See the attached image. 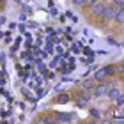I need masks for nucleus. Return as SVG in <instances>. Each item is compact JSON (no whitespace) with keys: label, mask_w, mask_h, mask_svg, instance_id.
Masks as SVG:
<instances>
[{"label":"nucleus","mask_w":124,"mask_h":124,"mask_svg":"<svg viewBox=\"0 0 124 124\" xmlns=\"http://www.w3.org/2000/svg\"><path fill=\"white\" fill-rule=\"evenodd\" d=\"M105 71H106V75H108V76L115 75V66H114V64H110V66H105Z\"/></svg>","instance_id":"obj_8"},{"label":"nucleus","mask_w":124,"mask_h":124,"mask_svg":"<svg viewBox=\"0 0 124 124\" xmlns=\"http://www.w3.org/2000/svg\"><path fill=\"white\" fill-rule=\"evenodd\" d=\"M106 76H108V75H106L105 67H101V69H98V71L94 73V80H96V82H103Z\"/></svg>","instance_id":"obj_3"},{"label":"nucleus","mask_w":124,"mask_h":124,"mask_svg":"<svg viewBox=\"0 0 124 124\" xmlns=\"http://www.w3.org/2000/svg\"><path fill=\"white\" fill-rule=\"evenodd\" d=\"M0 2H5V0H0Z\"/></svg>","instance_id":"obj_17"},{"label":"nucleus","mask_w":124,"mask_h":124,"mask_svg":"<svg viewBox=\"0 0 124 124\" xmlns=\"http://www.w3.org/2000/svg\"><path fill=\"white\" fill-rule=\"evenodd\" d=\"M4 21H5V18H4V16H0V25H4Z\"/></svg>","instance_id":"obj_16"},{"label":"nucleus","mask_w":124,"mask_h":124,"mask_svg":"<svg viewBox=\"0 0 124 124\" xmlns=\"http://www.w3.org/2000/svg\"><path fill=\"white\" fill-rule=\"evenodd\" d=\"M57 121L59 122H69L71 121V115L69 114H59L57 115Z\"/></svg>","instance_id":"obj_7"},{"label":"nucleus","mask_w":124,"mask_h":124,"mask_svg":"<svg viewBox=\"0 0 124 124\" xmlns=\"http://www.w3.org/2000/svg\"><path fill=\"white\" fill-rule=\"evenodd\" d=\"M117 9H119L117 5H106V7L103 9V18H105V20H114Z\"/></svg>","instance_id":"obj_2"},{"label":"nucleus","mask_w":124,"mask_h":124,"mask_svg":"<svg viewBox=\"0 0 124 124\" xmlns=\"http://www.w3.org/2000/svg\"><path fill=\"white\" fill-rule=\"evenodd\" d=\"M94 85H96L94 80H87L85 83H83V89H94Z\"/></svg>","instance_id":"obj_10"},{"label":"nucleus","mask_w":124,"mask_h":124,"mask_svg":"<svg viewBox=\"0 0 124 124\" xmlns=\"http://www.w3.org/2000/svg\"><path fill=\"white\" fill-rule=\"evenodd\" d=\"M73 4H75L76 7H82V5L85 4V0H73Z\"/></svg>","instance_id":"obj_14"},{"label":"nucleus","mask_w":124,"mask_h":124,"mask_svg":"<svg viewBox=\"0 0 124 124\" xmlns=\"http://www.w3.org/2000/svg\"><path fill=\"white\" fill-rule=\"evenodd\" d=\"M106 92H108V85H106V83H98V85H94V89H92L94 98H105Z\"/></svg>","instance_id":"obj_1"},{"label":"nucleus","mask_w":124,"mask_h":124,"mask_svg":"<svg viewBox=\"0 0 124 124\" xmlns=\"http://www.w3.org/2000/svg\"><path fill=\"white\" fill-rule=\"evenodd\" d=\"M114 20L117 21V23H124V9L122 7H119V9H117V13H115V16H114Z\"/></svg>","instance_id":"obj_5"},{"label":"nucleus","mask_w":124,"mask_h":124,"mask_svg":"<svg viewBox=\"0 0 124 124\" xmlns=\"http://www.w3.org/2000/svg\"><path fill=\"white\" fill-rule=\"evenodd\" d=\"M121 94V91L117 87H112V89H108V92H106V96H108L110 99H117V96Z\"/></svg>","instance_id":"obj_6"},{"label":"nucleus","mask_w":124,"mask_h":124,"mask_svg":"<svg viewBox=\"0 0 124 124\" xmlns=\"http://www.w3.org/2000/svg\"><path fill=\"white\" fill-rule=\"evenodd\" d=\"M67 101H69V96H67V94H60L59 99H57V103H67Z\"/></svg>","instance_id":"obj_9"},{"label":"nucleus","mask_w":124,"mask_h":124,"mask_svg":"<svg viewBox=\"0 0 124 124\" xmlns=\"http://www.w3.org/2000/svg\"><path fill=\"white\" fill-rule=\"evenodd\" d=\"M114 5H117V7H122V9H124V0H114Z\"/></svg>","instance_id":"obj_13"},{"label":"nucleus","mask_w":124,"mask_h":124,"mask_svg":"<svg viewBox=\"0 0 124 124\" xmlns=\"http://www.w3.org/2000/svg\"><path fill=\"white\" fill-rule=\"evenodd\" d=\"M96 2H99V0H85V4H83V5H85V7H92Z\"/></svg>","instance_id":"obj_12"},{"label":"nucleus","mask_w":124,"mask_h":124,"mask_svg":"<svg viewBox=\"0 0 124 124\" xmlns=\"http://www.w3.org/2000/svg\"><path fill=\"white\" fill-rule=\"evenodd\" d=\"M91 114H92L94 117H98V115H99V112H98V110H96V108H92V110H91Z\"/></svg>","instance_id":"obj_15"},{"label":"nucleus","mask_w":124,"mask_h":124,"mask_svg":"<svg viewBox=\"0 0 124 124\" xmlns=\"http://www.w3.org/2000/svg\"><path fill=\"white\" fill-rule=\"evenodd\" d=\"M103 9H105V5H103V4H99V2H96L92 7H91V11H92L96 16H101V14H103Z\"/></svg>","instance_id":"obj_4"},{"label":"nucleus","mask_w":124,"mask_h":124,"mask_svg":"<svg viewBox=\"0 0 124 124\" xmlns=\"http://www.w3.org/2000/svg\"><path fill=\"white\" fill-rule=\"evenodd\" d=\"M115 101H117V105H119V106H122V105H124V94L121 92L119 96H117V99H115Z\"/></svg>","instance_id":"obj_11"}]
</instances>
